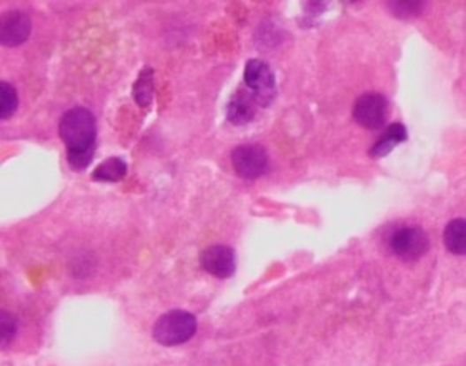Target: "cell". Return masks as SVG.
I'll use <instances>...</instances> for the list:
<instances>
[{"label": "cell", "mask_w": 466, "mask_h": 366, "mask_svg": "<svg viewBox=\"0 0 466 366\" xmlns=\"http://www.w3.org/2000/svg\"><path fill=\"white\" fill-rule=\"evenodd\" d=\"M58 135L65 143L72 169L84 170L95 156L97 122L94 113L84 107L67 111L58 122Z\"/></svg>", "instance_id": "cell-1"}, {"label": "cell", "mask_w": 466, "mask_h": 366, "mask_svg": "<svg viewBox=\"0 0 466 366\" xmlns=\"http://www.w3.org/2000/svg\"><path fill=\"white\" fill-rule=\"evenodd\" d=\"M197 333V318L184 310L164 313L152 330V337L164 347H177L194 339Z\"/></svg>", "instance_id": "cell-2"}, {"label": "cell", "mask_w": 466, "mask_h": 366, "mask_svg": "<svg viewBox=\"0 0 466 366\" xmlns=\"http://www.w3.org/2000/svg\"><path fill=\"white\" fill-rule=\"evenodd\" d=\"M232 165L235 173L245 180H255L269 172V154L264 147L248 143L233 149Z\"/></svg>", "instance_id": "cell-3"}, {"label": "cell", "mask_w": 466, "mask_h": 366, "mask_svg": "<svg viewBox=\"0 0 466 366\" xmlns=\"http://www.w3.org/2000/svg\"><path fill=\"white\" fill-rule=\"evenodd\" d=\"M245 87L252 92L258 100L260 107H267L275 99V75L269 64L264 60H248L245 65Z\"/></svg>", "instance_id": "cell-4"}, {"label": "cell", "mask_w": 466, "mask_h": 366, "mask_svg": "<svg viewBox=\"0 0 466 366\" xmlns=\"http://www.w3.org/2000/svg\"><path fill=\"white\" fill-rule=\"evenodd\" d=\"M393 254L403 262H416L430 248V239L420 226L400 228L390 240Z\"/></svg>", "instance_id": "cell-5"}, {"label": "cell", "mask_w": 466, "mask_h": 366, "mask_svg": "<svg viewBox=\"0 0 466 366\" xmlns=\"http://www.w3.org/2000/svg\"><path fill=\"white\" fill-rule=\"evenodd\" d=\"M388 117V100L382 94H363L355 102L354 118L360 127L377 130L383 127Z\"/></svg>", "instance_id": "cell-6"}, {"label": "cell", "mask_w": 466, "mask_h": 366, "mask_svg": "<svg viewBox=\"0 0 466 366\" xmlns=\"http://www.w3.org/2000/svg\"><path fill=\"white\" fill-rule=\"evenodd\" d=\"M200 267L217 278H230L235 273V252L226 245H213L200 254Z\"/></svg>", "instance_id": "cell-7"}, {"label": "cell", "mask_w": 466, "mask_h": 366, "mask_svg": "<svg viewBox=\"0 0 466 366\" xmlns=\"http://www.w3.org/2000/svg\"><path fill=\"white\" fill-rule=\"evenodd\" d=\"M30 34V19L20 11H11L2 17L0 41L5 47H15L27 41Z\"/></svg>", "instance_id": "cell-8"}, {"label": "cell", "mask_w": 466, "mask_h": 366, "mask_svg": "<svg viewBox=\"0 0 466 366\" xmlns=\"http://www.w3.org/2000/svg\"><path fill=\"white\" fill-rule=\"evenodd\" d=\"M258 105L260 103L255 99L254 94L247 87H241L228 102L226 118L235 126H245L254 118Z\"/></svg>", "instance_id": "cell-9"}, {"label": "cell", "mask_w": 466, "mask_h": 366, "mask_svg": "<svg viewBox=\"0 0 466 366\" xmlns=\"http://www.w3.org/2000/svg\"><path fill=\"white\" fill-rule=\"evenodd\" d=\"M407 139H409V132H407V128L403 127V124L395 122V124H392L390 127L383 132L380 141H377V143L371 147L370 156H388V154L395 149L398 143H401V141H405Z\"/></svg>", "instance_id": "cell-10"}, {"label": "cell", "mask_w": 466, "mask_h": 366, "mask_svg": "<svg viewBox=\"0 0 466 366\" xmlns=\"http://www.w3.org/2000/svg\"><path fill=\"white\" fill-rule=\"evenodd\" d=\"M443 243L453 255H466L465 218H455L447 225L443 232Z\"/></svg>", "instance_id": "cell-11"}, {"label": "cell", "mask_w": 466, "mask_h": 366, "mask_svg": "<svg viewBox=\"0 0 466 366\" xmlns=\"http://www.w3.org/2000/svg\"><path fill=\"white\" fill-rule=\"evenodd\" d=\"M127 175V164L118 158L111 156L103 160L97 169L92 173V180L95 182H118Z\"/></svg>", "instance_id": "cell-12"}, {"label": "cell", "mask_w": 466, "mask_h": 366, "mask_svg": "<svg viewBox=\"0 0 466 366\" xmlns=\"http://www.w3.org/2000/svg\"><path fill=\"white\" fill-rule=\"evenodd\" d=\"M152 77H154L152 69H143L137 84L134 87V97H135V102L141 107H147L150 103V100H152V90H154Z\"/></svg>", "instance_id": "cell-13"}, {"label": "cell", "mask_w": 466, "mask_h": 366, "mask_svg": "<svg viewBox=\"0 0 466 366\" xmlns=\"http://www.w3.org/2000/svg\"><path fill=\"white\" fill-rule=\"evenodd\" d=\"M19 105V97L14 87L9 82H0V117L7 120L14 115Z\"/></svg>", "instance_id": "cell-14"}, {"label": "cell", "mask_w": 466, "mask_h": 366, "mask_svg": "<svg viewBox=\"0 0 466 366\" xmlns=\"http://www.w3.org/2000/svg\"><path fill=\"white\" fill-rule=\"evenodd\" d=\"M15 320L5 311H2V347L5 348V345L14 339L15 335Z\"/></svg>", "instance_id": "cell-15"}, {"label": "cell", "mask_w": 466, "mask_h": 366, "mask_svg": "<svg viewBox=\"0 0 466 366\" xmlns=\"http://www.w3.org/2000/svg\"><path fill=\"white\" fill-rule=\"evenodd\" d=\"M392 11H393L396 15H400L401 19H403L405 15L418 14V12L422 11V2H393Z\"/></svg>", "instance_id": "cell-16"}]
</instances>
